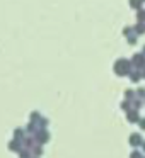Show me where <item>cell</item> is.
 I'll return each mask as SVG.
<instances>
[{
	"mask_svg": "<svg viewBox=\"0 0 145 158\" xmlns=\"http://www.w3.org/2000/svg\"><path fill=\"white\" fill-rule=\"evenodd\" d=\"M38 119H39V114H38V112H33V114H31V123H36Z\"/></svg>",
	"mask_w": 145,
	"mask_h": 158,
	"instance_id": "cell-7",
	"label": "cell"
},
{
	"mask_svg": "<svg viewBox=\"0 0 145 158\" xmlns=\"http://www.w3.org/2000/svg\"><path fill=\"white\" fill-rule=\"evenodd\" d=\"M19 156H21V158H31V153H29L28 148H24V150L19 151Z\"/></svg>",
	"mask_w": 145,
	"mask_h": 158,
	"instance_id": "cell-4",
	"label": "cell"
},
{
	"mask_svg": "<svg viewBox=\"0 0 145 158\" xmlns=\"http://www.w3.org/2000/svg\"><path fill=\"white\" fill-rule=\"evenodd\" d=\"M33 151H34L36 156H39V155H41V146H34V150H33Z\"/></svg>",
	"mask_w": 145,
	"mask_h": 158,
	"instance_id": "cell-8",
	"label": "cell"
},
{
	"mask_svg": "<svg viewBox=\"0 0 145 158\" xmlns=\"http://www.w3.org/2000/svg\"><path fill=\"white\" fill-rule=\"evenodd\" d=\"M48 133H46V131H38V133H36V139H38V143L39 144H43V143H46V141H48Z\"/></svg>",
	"mask_w": 145,
	"mask_h": 158,
	"instance_id": "cell-2",
	"label": "cell"
},
{
	"mask_svg": "<svg viewBox=\"0 0 145 158\" xmlns=\"http://www.w3.org/2000/svg\"><path fill=\"white\" fill-rule=\"evenodd\" d=\"M39 124H41V127H45L46 124H48V121H46V119H39Z\"/></svg>",
	"mask_w": 145,
	"mask_h": 158,
	"instance_id": "cell-9",
	"label": "cell"
},
{
	"mask_svg": "<svg viewBox=\"0 0 145 158\" xmlns=\"http://www.w3.org/2000/svg\"><path fill=\"white\" fill-rule=\"evenodd\" d=\"M28 131H29V133H36V126H34V123H29Z\"/></svg>",
	"mask_w": 145,
	"mask_h": 158,
	"instance_id": "cell-6",
	"label": "cell"
},
{
	"mask_svg": "<svg viewBox=\"0 0 145 158\" xmlns=\"http://www.w3.org/2000/svg\"><path fill=\"white\" fill-rule=\"evenodd\" d=\"M9 150L11 151H15V153H19V151L22 150V143H21V139H12L11 143H9Z\"/></svg>",
	"mask_w": 145,
	"mask_h": 158,
	"instance_id": "cell-1",
	"label": "cell"
},
{
	"mask_svg": "<svg viewBox=\"0 0 145 158\" xmlns=\"http://www.w3.org/2000/svg\"><path fill=\"white\" fill-rule=\"evenodd\" d=\"M14 138H15V139H24V131H22V129H15L14 131Z\"/></svg>",
	"mask_w": 145,
	"mask_h": 158,
	"instance_id": "cell-3",
	"label": "cell"
},
{
	"mask_svg": "<svg viewBox=\"0 0 145 158\" xmlns=\"http://www.w3.org/2000/svg\"><path fill=\"white\" fill-rule=\"evenodd\" d=\"M22 143H24V146H26V148H31L34 141H33V138H24V139H22Z\"/></svg>",
	"mask_w": 145,
	"mask_h": 158,
	"instance_id": "cell-5",
	"label": "cell"
}]
</instances>
